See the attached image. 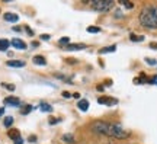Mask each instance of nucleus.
<instances>
[{
	"mask_svg": "<svg viewBox=\"0 0 157 144\" xmlns=\"http://www.w3.org/2000/svg\"><path fill=\"white\" fill-rule=\"evenodd\" d=\"M140 22L148 29H157V6H146L140 13Z\"/></svg>",
	"mask_w": 157,
	"mask_h": 144,
	"instance_id": "1",
	"label": "nucleus"
},
{
	"mask_svg": "<svg viewBox=\"0 0 157 144\" xmlns=\"http://www.w3.org/2000/svg\"><path fill=\"white\" fill-rule=\"evenodd\" d=\"M92 9L96 12H101V13H105V12L112 10L113 7V2L112 0H92Z\"/></svg>",
	"mask_w": 157,
	"mask_h": 144,
	"instance_id": "2",
	"label": "nucleus"
},
{
	"mask_svg": "<svg viewBox=\"0 0 157 144\" xmlns=\"http://www.w3.org/2000/svg\"><path fill=\"white\" fill-rule=\"evenodd\" d=\"M129 135V131H127L124 127H121L119 124H111L109 125V137L118 140H124Z\"/></svg>",
	"mask_w": 157,
	"mask_h": 144,
	"instance_id": "3",
	"label": "nucleus"
},
{
	"mask_svg": "<svg viewBox=\"0 0 157 144\" xmlns=\"http://www.w3.org/2000/svg\"><path fill=\"white\" fill-rule=\"evenodd\" d=\"M109 125L111 122H106V121H95L92 124V131L96 134H102V135H108L109 137Z\"/></svg>",
	"mask_w": 157,
	"mask_h": 144,
	"instance_id": "4",
	"label": "nucleus"
},
{
	"mask_svg": "<svg viewBox=\"0 0 157 144\" xmlns=\"http://www.w3.org/2000/svg\"><path fill=\"white\" fill-rule=\"evenodd\" d=\"M98 103H101V105H115V103H118V100L113 99V98H108V96H101V98H98Z\"/></svg>",
	"mask_w": 157,
	"mask_h": 144,
	"instance_id": "5",
	"label": "nucleus"
},
{
	"mask_svg": "<svg viewBox=\"0 0 157 144\" xmlns=\"http://www.w3.org/2000/svg\"><path fill=\"white\" fill-rule=\"evenodd\" d=\"M15 48H17V50H26V44L23 42L22 39H19V38H15V39H12V42H10Z\"/></svg>",
	"mask_w": 157,
	"mask_h": 144,
	"instance_id": "6",
	"label": "nucleus"
},
{
	"mask_svg": "<svg viewBox=\"0 0 157 144\" xmlns=\"http://www.w3.org/2000/svg\"><path fill=\"white\" fill-rule=\"evenodd\" d=\"M5 103L6 105H10V106H19L21 105V100L19 98H15V96H9L5 99Z\"/></svg>",
	"mask_w": 157,
	"mask_h": 144,
	"instance_id": "7",
	"label": "nucleus"
},
{
	"mask_svg": "<svg viewBox=\"0 0 157 144\" xmlns=\"http://www.w3.org/2000/svg\"><path fill=\"white\" fill-rule=\"evenodd\" d=\"M3 19H5L6 22H17V21H19V16H17L16 13H10V12H9V13H5V15H3Z\"/></svg>",
	"mask_w": 157,
	"mask_h": 144,
	"instance_id": "8",
	"label": "nucleus"
},
{
	"mask_svg": "<svg viewBox=\"0 0 157 144\" xmlns=\"http://www.w3.org/2000/svg\"><path fill=\"white\" fill-rule=\"evenodd\" d=\"M77 106H78V109L80 111H87L89 109V106H90V103H89V100H86V99H80L77 102Z\"/></svg>",
	"mask_w": 157,
	"mask_h": 144,
	"instance_id": "9",
	"label": "nucleus"
},
{
	"mask_svg": "<svg viewBox=\"0 0 157 144\" xmlns=\"http://www.w3.org/2000/svg\"><path fill=\"white\" fill-rule=\"evenodd\" d=\"M83 48H86V45L84 44H68V45H66V48H64V50L74 51V50H83Z\"/></svg>",
	"mask_w": 157,
	"mask_h": 144,
	"instance_id": "10",
	"label": "nucleus"
},
{
	"mask_svg": "<svg viewBox=\"0 0 157 144\" xmlns=\"http://www.w3.org/2000/svg\"><path fill=\"white\" fill-rule=\"evenodd\" d=\"M61 140H63V143H66V144H74L76 143L73 134H64V135L61 137Z\"/></svg>",
	"mask_w": 157,
	"mask_h": 144,
	"instance_id": "11",
	"label": "nucleus"
},
{
	"mask_svg": "<svg viewBox=\"0 0 157 144\" xmlns=\"http://www.w3.org/2000/svg\"><path fill=\"white\" fill-rule=\"evenodd\" d=\"M7 66H9V67H25V61L9 60V61H7Z\"/></svg>",
	"mask_w": 157,
	"mask_h": 144,
	"instance_id": "12",
	"label": "nucleus"
},
{
	"mask_svg": "<svg viewBox=\"0 0 157 144\" xmlns=\"http://www.w3.org/2000/svg\"><path fill=\"white\" fill-rule=\"evenodd\" d=\"M32 61H34V64H36V66H45L47 64V60L42 56H35Z\"/></svg>",
	"mask_w": 157,
	"mask_h": 144,
	"instance_id": "13",
	"label": "nucleus"
},
{
	"mask_svg": "<svg viewBox=\"0 0 157 144\" xmlns=\"http://www.w3.org/2000/svg\"><path fill=\"white\" fill-rule=\"evenodd\" d=\"M7 135H9L13 141H15V140H17V138H21V133H19V130H9Z\"/></svg>",
	"mask_w": 157,
	"mask_h": 144,
	"instance_id": "14",
	"label": "nucleus"
},
{
	"mask_svg": "<svg viewBox=\"0 0 157 144\" xmlns=\"http://www.w3.org/2000/svg\"><path fill=\"white\" fill-rule=\"evenodd\" d=\"M39 109L42 112H52V106L50 103H47V102H42L41 105H39Z\"/></svg>",
	"mask_w": 157,
	"mask_h": 144,
	"instance_id": "15",
	"label": "nucleus"
},
{
	"mask_svg": "<svg viewBox=\"0 0 157 144\" xmlns=\"http://www.w3.org/2000/svg\"><path fill=\"white\" fill-rule=\"evenodd\" d=\"M10 47V42L7 39H0V51H6Z\"/></svg>",
	"mask_w": 157,
	"mask_h": 144,
	"instance_id": "16",
	"label": "nucleus"
},
{
	"mask_svg": "<svg viewBox=\"0 0 157 144\" xmlns=\"http://www.w3.org/2000/svg\"><path fill=\"white\" fill-rule=\"evenodd\" d=\"M117 50V45H111V47H105V48H102L99 51V54H106V53H113V51Z\"/></svg>",
	"mask_w": 157,
	"mask_h": 144,
	"instance_id": "17",
	"label": "nucleus"
},
{
	"mask_svg": "<svg viewBox=\"0 0 157 144\" xmlns=\"http://www.w3.org/2000/svg\"><path fill=\"white\" fill-rule=\"evenodd\" d=\"M129 39H131L132 42H141V41H144V37H141V35H135V33H131V35H129Z\"/></svg>",
	"mask_w": 157,
	"mask_h": 144,
	"instance_id": "18",
	"label": "nucleus"
},
{
	"mask_svg": "<svg viewBox=\"0 0 157 144\" xmlns=\"http://www.w3.org/2000/svg\"><path fill=\"white\" fill-rule=\"evenodd\" d=\"M31 111H32V106L31 105H23L22 108H21V114H22V115H28Z\"/></svg>",
	"mask_w": 157,
	"mask_h": 144,
	"instance_id": "19",
	"label": "nucleus"
},
{
	"mask_svg": "<svg viewBox=\"0 0 157 144\" xmlns=\"http://www.w3.org/2000/svg\"><path fill=\"white\" fill-rule=\"evenodd\" d=\"M3 124H5L6 128H10L12 124H13V118H12V116H6L5 121H3Z\"/></svg>",
	"mask_w": 157,
	"mask_h": 144,
	"instance_id": "20",
	"label": "nucleus"
},
{
	"mask_svg": "<svg viewBox=\"0 0 157 144\" xmlns=\"http://www.w3.org/2000/svg\"><path fill=\"white\" fill-rule=\"evenodd\" d=\"M86 31L90 33H98V32H101V28H99V26H87Z\"/></svg>",
	"mask_w": 157,
	"mask_h": 144,
	"instance_id": "21",
	"label": "nucleus"
},
{
	"mask_svg": "<svg viewBox=\"0 0 157 144\" xmlns=\"http://www.w3.org/2000/svg\"><path fill=\"white\" fill-rule=\"evenodd\" d=\"M119 3L124 5L127 9H132V7H134V5H132V3H129V2H127V0H119Z\"/></svg>",
	"mask_w": 157,
	"mask_h": 144,
	"instance_id": "22",
	"label": "nucleus"
},
{
	"mask_svg": "<svg viewBox=\"0 0 157 144\" xmlns=\"http://www.w3.org/2000/svg\"><path fill=\"white\" fill-rule=\"evenodd\" d=\"M2 86L3 88H6L7 90H15V86L13 84H7V83H2Z\"/></svg>",
	"mask_w": 157,
	"mask_h": 144,
	"instance_id": "23",
	"label": "nucleus"
},
{
	"mask_svg": "<svg viewBox=\"0 0 157 144\" xmlns=\"http://www.w3.org/2000/svg\"><path fill=\"white\" fill-rule=\"evenodd\" d=\"M68 42H70V39H68L67 37H66V38H61V39H60V44H61V45H64V44L68 45Z\"/></svg>",
	"mask_w": 157,
	"mask_h": 144,
	"instance_id": "24",
	"label": "nucleus"
},
{
	"mask_svg": "<svg viewBox=\"0 0 157 144\" xmlns=\"http://www.w3.org/2000/svg\"><path fill=\"white\" fill-rule=\"evenodd\" d=\"M50 38H51V37L48 35V33H42V35H41V39H44V41H48Z\"/></svg>",
	"mask_w": 157,
	"mask_h": 144,
	"instance_id": "25",
	"label": "nucleus"
},
{
	"mask_svg": "<svg viewBox=\"0 0 157 144\" xmlns=\"http://www.w3.org/2000/svg\"><path fill=\"white\" fill-rule=\"evenodd\" d=\"M60 121H61L60 118H57V119H54V118H52V119H50V124L52 125V124H57V122H60Z\"/></svg>",
	"mask_w": 157,
	"mask_h": 144,
	"instance_id": "26",
	"label": "nucleus"
},
{
	"mask_svg": "<svg viewBox=\"0 0 157 144\" xmlns=\"http://www.w3.org/2000/svg\"><path fill=\"white\" fill-rule=\"evenodd\" d=\"M71 96V93H68V92H63V98H66V99H68Z\"/></svg>",
	"mask_w": 157,
	"mask_h": 144,
	"instance_id": "27",
	"label": "nucleus"
},
{
	"mask_svg": "<svg viewBox=\"0 0 157 144\" xmlns=\"http://www.w3.org/2000/svg\"><path fill=\"white\" fill-rule=\"evenodd\" d=\"M150 83H153V84H157V76H153V77H151V80H150Z\"/></svg>",
	"mask_w": 157,
	"mask_h": 144,
	"instance_id": "28",
	"label": "nucleus"
},
{
	"mask_svg": "<svg viewBox=\"0 0 157 144\" xmlns=\"http://www.w3.org/2000/svg\"><path fill=\"white\" fill-rule=\"evenodd\" d=\"M147 63H148V64H151V66H154V64H156V61L153 60V58H147Z\"/></svg>",
	"mask_w": 157,
	"mask_h": 144,
	"instance_id": "29",
	"label": "nucleus"
},
{
	"mask_svg": "<svg viewBox=\"0 0 157 144\" xmlns=\"http://www.w3.org/2000/svg\"><path fill=\"white\" fill-rule=\"evenodd\" d=\"M29 141H31V143H35V141H36V137H35V135H29Z\"/></svg>",
	"mask_w": 157,
	"mask_h": 144,
	"instance_id": "30",
	"label": "nucleus"
},
{
	"mask_svg": "<svg viewBox=\"0 0 157 144\" xmlns=\"http://www.w3.org/2000/svg\"><path fill=\"white\" fill-rule=\"evenodd\" d=\"M150 48H153V50H157V42H150Z\"/></svg>",
	"mask_w": 157,
	"mask_h": 144,
	"instance_id": "31",
	"label": "nucleus"
},
{
	"mask_svg": "<svg viewBox=\"0 0 157 144\" xmlns=\"http://www.w3.org/2000/svg\"><path fill=\"white\" fill-rule=\"evenodd\" d=\"M15 144H23V140H22V138H17V140H15Z\"/></svg>",
	"mask_w": 157,
	"mask_h": 144,
	"instance_id": "32",
	"label": "nucleus"
},
{
	"mask_svg": "<svg viewBox=\"0 0 157 144\" xmlns=\"http://www.w3.org/2000/svg\"><path fill=\"white\" fill-rule=\"evenodd\" d=\"M26 32H28L29 35H34V31H32L31 28H26Z\"/></svg>",
	"mask_w": 157,
	"mask_h": 144,
	"instance_id": "33",
	"label": "nucleus"
},
{
	"mask_svg": "<svg viewBox=\"0 0 157 144\" xmlns=\"http://www.w3.org/2000/svg\"><path fill=\"white\" fill-rule=\"evenodd\" d=\"M71 96H73V98H76V99H78V98H80V93H77V92H76V93H73Z\"/></svg>",
	"mask_w": 157,
	"mask_h": 144,
	"instance_id": "34",
	"label": "nucleus"
},
{
	"mask_svg": "<svg viewBox=\"0 0 157 144\" xmlns=\"http://www.w3.org/2000/svg\"><path fill=\"white\" fill-rule=\"evenodd\" d=\"M3 114H5V108H0V118L3 116Z\"/></svg>",
	"mask_w": 157,
	"mask_h": 144,
	"instance_id": "35",
	"label": "nucleus"
}]
</instances>
